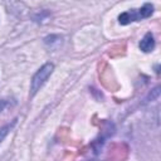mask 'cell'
Masks as SVG:
<instances>
[{"instance_id":"7a4b0ae2","label":"cell","mask_w":161,"mask_h":161,"mask_svg":"<svg viewBox=\"0 0 161 161\" xmlns=\"http://www.w3.org/2000/svg\"><path fill=\"white\" fill-rule=\"evenodd\" d=\"M53 70H54V64L53 63H45L44 65H42L36 70V73L33 75L31 82H30V96H34L43 87V84L50 77Z\"/></svg>"},{"instance_id":"6da1fadb","label":"cell","mask_w":161,"mask_h":161,"mask_svg":"<svg viewBox=\"0 0 161 161\" xmlns=\"http://www.w3.org/2000/svg\"><path fill=\"white\" fill-rule=\"evenodd\" d=\"M153 13V6L151 4H145L140 9H130L127 11H123L118 15V21L122 25H127L132 21H138L141 19L148 18Z\"/></svg>"},{"instance_id":"3957f363","label":"cell","mask_w":161,"mask_h":161,"mask_svg":"<svg viewBox=\"0 0 161 161\" xmlns=\"http://www.w3.org/2000/svg\"><path fill=\"white\" fill-rule=\"evenodd\" d=\"M155 48V39H153V35L151 33H147L145 34V36L142 38V40L140 42V49L145 53H150L152 52Z\"/></svg>"},{"instance_id":"5b68a950","label":"cell","mask_w":161,"mask_h":161,"mask_svg":"<svg viewBox=\"0 0 161 161\" xmlns=\"http://www.w3.org/2000/svg\"><path fill=\"white\" fill-rule=\"evenodd\" d=\"M92 161H97V160H92Z\"/></svg>"},{"instance_id":"277c9868","label":"cell","mask_w":161,"mask_h":161,"mask_svg":"<svg viewBox=\"0 0 161 161\" xmlns=\"http://www.w3.org/2000/svg\"><path fill=\"white\" fill-rule=\"evenodd\" d=\"M15 122H16V119H14V121H13V122H11L10 125H6L5 127H3V128H0V142H1L3 140H4V137H5L6 135H8V132H9V130H10V128H11V127H13V126L15 125Z\"/></svg>"}]
</instances>
